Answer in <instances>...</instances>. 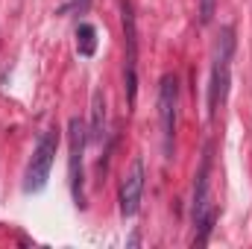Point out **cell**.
Here are the masks:
<instances>
[{
    "label": "cell",
    "instance_id": "1",
    "mask_svg": "<svg viewBox=\"0 0 252 249\" xmlns=\"http://www.w3.org/2000/svg\"><path fill=\"white\" fill-rule=\"evenodd\" d=\"M232 56H235V32L232 27L220 30L217 47H214V64H211V85H208V118L214 121L220 106L229 97V82H232Z\"/></svg>",
    "mask_w": 252,
    "mask_h": 249
},
{
    "label": "cell",
    "instance_id": "2",
    "mask_svg": "<svg viewBox=\"0 0 252 249\" xmlns=\"http://www.w3.org/2000/svg\"><path fill=\"white\" fill-rule=\"evenodd\" d=\"M176 121H179V79L176 73H164L158 85V124H161V150L164 158H173L176 147Z\"/></svg>",
    "mask_w": 252,
    "mask_h": 249
},
{
    "label": "cell",
    "instance_id": "3",
    "mask_svg": "<svg viewBox=\"0 0 252 249\" xmlns=\"http://www.w3.org/2000/svg\"><path fill=\"white\" fill-rule=\"evenodd\" d=\"M211 147H205V156H202V164L196 170V182H193V205H190V217H193V226L199 229V238L193 241L196 247H202L208 241V232H211V223H214V211H211V202H208V187H211Z\"/></svg>",
    "mask_w": 252,
    "mask_h": 249
},
{
    "label": "cell",
    "instance_id": "4",
    "mask_svg": "<svg viewBox=\"0 0 252 249\" xmlns=\"http://www.w3.org/2000/svg\"><path fill=\"white\" fill-rule=\"evenodd\" d=\"M56 147H59V135L56 129H47L35 150H32V158L27 164V176H24V190L27 193H38L47 187V179H50V167H53V158H56Z\"/></svg>",
    "mask_w": 252,
    "mask_h": 249
},
{
    "label": "cell",
    "instance_id": "5",
    "mask_svg": "<svg viewBox=\"0 0 252 249\" xmlns=\"http://www.w3.org/2000/svg\"><path fill=\"white\" fill-rule=\"evenodd\" d=\"M85 141H88V129L79 118H70L67 121V176H70V193H73V202L79 208H85V170H82V158H85Z\"/></svg>",
    "mask_w": 252,
    "mask_h": 249
},
{
    "label": "cell",
    "instance_id": "6",
    "mask_svg": "<svg viewBox=\"0 0 252 249\" xmlns=\"http://www.w3.org/2000/svg\"><path fill=\"white\" fill-rule=\"evenodd\" d=\"M124 44H126L124 88H126L129 106H135V91H138V32H135V15H132L129 3H124Z\"/></svg>",
    "mask_w": 252,
    "mask_h": 249
},
{
    "label": "cell",
    "instance_id": "7",
    "mask_svg": "<svg viewBox=\"0 0 252 249\" xmlns=\"http://www.w3.org/2000/svg\"><path fill=\"white\" fill-rule=\"evenodd\" d=\"M144 161L132 158V164L126 167L124 179H121V214L135 217L141 208V196H144Z\"/></svg>",
    "mask_w": 252,
    "mask_h": 249
},
{
    "label": "cell",
    "instance_id": "8",
    "mask_svg": "<svg viewBox=\"0 0 252 249\" xmlns=\"http://www.w3.org/2000/svg\"><path fill=\"white\" fill-rule=\"evenodd\" d=\"M106 121H109V115H106V94H103V88H94V94H91V124H88V138L94 144H103Z\"/></svg>",
    "mask_w": 252,
    "mask_h": 249
},
{
    "label": "cell",
    "instance_id": "9",
    "mask_svg": "<svg viewBox=\"0 0 252 249\" xmlns=\"http://www.w3.org/2000/svg\"><path fill=\"white\" fill-rule=\"evenodd\" d=\"M76 50H79V56H94V50H97V30L91 24H79L76 27Z\"/></svg>",
    "mask_w": 252,
    "mask_h": 249
},
{
    "label": "cell",
    "instance_id": "10",
    "mask_svg": "<svg viewBox=\"0 0 252 249\" xmlns=\"http://www.w3.org/2000/svg\"><path fill=\"white\" fill-rule=\"evenodd\" d=\"M214 9H217V0H199V21L202 24H211Z\"/></svg>",
    "mask_w": 252,
    "mask_h": 249
},
{
    "label": "cell",
    "instance_id": "11",
    "mask_svg": "<svg viewBox=\"0 0 252 249\" xmlns=\"http://www.w3.org/2000/svg\"><path fill=\"white\" fill-rule=\"evenodd\" d=\"M70 6H73V12H76V15H85V12H88V6H91V0H70Z\"/></svg>",
    "mask_w": 252,
    "mask_h": 249
}]
</instances>
